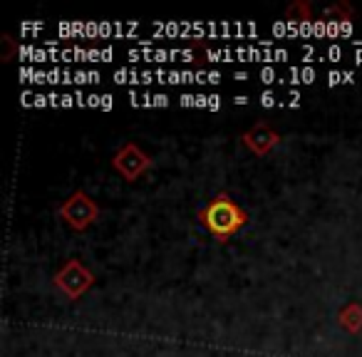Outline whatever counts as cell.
Returning a JSON list of instances; mask_svg holds the SVG:
<instances>
[{"label":"cell","instance_id":"cell-1","mask_svg":"<svg viewBox=\"0 0 362 357\" xmlns=\"http://www.w3.org/2000/svg\"><path fill=\"white\" fill-rule=\"evenodd\" d=\"M202 218L214 236H231V233L238 231L241 223L246 221V216H243L241 209H238L233 201H228L226 197H221L214 204H209L206 211L202 213Z\"/></svg>","mask_w":362,"mask_h":357}]
</instances>
